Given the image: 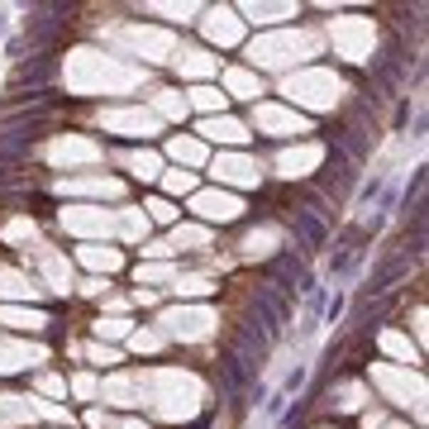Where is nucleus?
<instances>
[{
    "mask_svg": "<svg viewBox=\"0 0 429 429\" xmlns=\"http://www.w3.org/2000/svg\"><path fill=\"white\" fill-rule=\"evenodd\" d=\"M258 324L268 329V339H277L286 324V301L272 291V286H258Z\"/></svg>",
    "mask_w": 429,
    "mask_h": 429,
    "instance_id": "5",
    "label": "nucleus"
},
{
    "mask_svg": "<svg viewBox=\"0 0 429 429\" xmlns=\"http://www.w3.org/2000/svg\"><path fill=\"white\" fill-rule=\"evenodd\" d=\"M38 139H43V134H5V139H0V167H5V162L29 158V148H33Z\"/></svg>",
    "mask_w": 429,
    "mask_h": 429,
    "instance_id": "7",
    "label": "nucleus"
},
{
    "mask_svg": "<svg viewBox=\"0 0 429 429\" xmlns=\"http://www.w3.org/2000/svg\"><path fill=\"white\" fill-rule=\"evenodd\" d=\"M291 224H296V238H301L305 248H324V243H329V229H324V220H315L310 210H296V215H291Z\"/></svg>",
    "mask_w": 429,
    "mask_h": 429,
    "instance_id": "6",
    "label": "nucleus"
},
{
    "mask_svg": "<svg viewBox=\"0 0 429 429\" xmlns=\"http://www.w3.org/2000/svg\"><path fill=\"white\" fill-rule=\"evenodd\" d=\"M0 215H5V210H0Z\"/></svg>",
    "mask_w": 429,
    "mask_h": 429,
    "instance_id": "11",
    "label": "nucleus"
},
{
    "mask_svg": "<svg viewBox=\"0 0 429 429\" xmlns=\"http://www.w3.org/2000/svg\"><path fill=\"white\" fill-rule=\"evenodd\" d=\"M29 206H33V215H53V201L48 196H29Z\"/></svg>",
    "mask_w": 429,
    "mask_h": 429,
    "instance_id": "9",
    "label": "nucleus"
},
{
    "mask_svg": "<svg viewBox=\"0 0 429 429\" xmlns=\"http://www.w3.org/2000/svg\"><path fill=\"white\" fill-rule=\"evenodd\" d=\"M253 367L243 363L238 353H220V386H224V396H234V401H243V391L253 386Z\"/></svg>",
    "mask_w": 429,
    "mask_h": 429,
    "instance_id": "3",
    "label": "nucleus"
},
{
    "mask_svg": "<svg viewBox=\"0 0 429 429\" xmlns=\"http://www.w3.org/2000/svg\"><path fill=\"white\" fill-rule=\"evenodd\" d=\"M58 72V63H53V53H43V58H29V63L15 67V81H10V91H43V81Z\"/></svg>",
    "mask_w": 429,
    "mask_h": 429,
    "instance_id": "4",
    "label": "nucleus"
},
{
    "mask_svg": "<svg viewBox=\"0 0 429 429\" xmlns=\"http://www.w3.org/2000/svg\"><path fill=\"white\" fill-rule=\"evenodd\" d=\"M315 181H319L324 191H329L334 201H344V196L353 191V181H358V172H353V162L344 158L339 148H329V158H324V167H319V176H315Z\"/></svg>",
    "mask_w": 429,
    "mask_h": 429,
    "instance_id": "2",
    "label": "nucleus"
},
{
    "mask_svg": "<svg viewBox=\"0 0 429 429\" xmlns=\"http://www.w3.org/2000/svg\"><path fill=\"white\" fill-rule=\"evenodd\" d=\"M268 277L282 286V296H296V291H305V296H310V291H315L310 272H305V263H301L296 253H277V258L268 263Z\"/></svg>",
    "mask_w": 429,
    "mask_h": 429,
    "instance_id": "1",
    "label": "nucleus"
},
{
    "mask_svg": "<svg viewBox=\"0 0 429 429\" xmlns=\"http://www.w3.org/2000/svg\"><path fill=\"white\" fill-rule=\"evenodd\" d=\"M420 186H425V167H415V176H411V186H406V206H411L415 196H420Z\"/></svg>",
    "mask_w": 429,
    "mask_h": 429,
    "instance_id": "8",
    "label": "nucleus"
},
{
    "mask_svg": "<svg viewBox=\"0 0 429 429\" xmlns=\"http://www.w3.org/2000/svg\"><path fill=\"white\" fill-rule=\"evenodd\" d=\"M324 315H329V319H339V315H344V296H334V301L324 305Z\"/></svg>",
    "mask_w": 429,
    "mask_h": 429,
    "instance_id": "10",
    "label": "nucleus"
}]
</instances>
